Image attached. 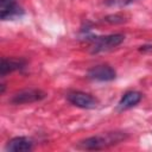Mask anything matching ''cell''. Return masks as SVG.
Returning <instances> with one entry per match:
<instances>
[{
  "label": "cell",
  "instance_id": "4",
  "mask_svg": "<svg viewBox=\"0 0 152 152\" xmlns=\"http://www.w3.org/2000/svg\"><path fill=\"white\" fill-rule=\"evenodd\" d=\"M88 76L95 81H112L115 78V70L108 65H96L88 71Z\"/></svg>",
  "mask_w": 152,
  "mask_h": 152
},
{
  "label": "cell",
  "instance_id": "2",
  "mask_svg": "<svg viewBox=\"0 0 152 152\" xmlns=\"http://www.w3.org/2000/svg\"><path fill=\"white\" fill-rule=\"evenodd\" d=\"M124 36L122 34H109V36H103V37H96L94 39V44L91 45V52L97 53L101 51H107L113 48H116L124 42Z\"/></svg>",
  "mask_w": 152,
  "mask_h": 152
},
{
  "label": "cell",
  "instance_id": "6",
  "mask_svg": "<svg viewBox=\"0 0 152 152\" xmlns=\"http://www.w3.org/2000/svg\"><path fill=\"white\" fill-rule=\"evenodd\" d=\"M23 14V10L17 5L15 0H1L0 17L2 20L14 19Z\"/></svg>",
  "mask_w": 152,
  "mask_h": 152
},
{
  "label": "cell",
  "instance_id": "3",
  "mask_svg": "<svg viewBox=\"0 0 152 152\" xmlns=\"http://www.w3.org/2000/svg\"><path fill=\"white\" fill-rule=\"evenodd\" d=\"M66 97L70 103H72L76 107L83 108V109H93L97 106V100L87 93L74 91V93L68 94Z\"/></svg>",
  "mask_w": 152,
  "mask_h": 152
},
{
  "label": "cell",
  "instance_id": "10",
  "mask_svg": "<svg viewBox=\"0 0 152 152\" xmlns=\"http://www.w3.org/2000/svg\"><path fill=\"white\" fill-rule=\"evenodd\" d=\"M134 0H108V5L112 6H125L129 2H132Z\"/></svg>",
  "mask_w": 152,
  "mask_h": 152
},
{
  "label": "cell",
  "instance_id": "7",
  "mask_svg": "<svg viewBox=\"0 0 152 152\" xmlns=\"http://www.w3.org/2000/svg\"><path fill=\"white\" fill-rule=\"evenodd\" d=\"M32 140L26 138V137H17V138H13L11 139L5 150L6 151H10V152H25V151H30L32 150Z\"/></svg>",
  "mask_w": 152,
  "mask_h": 152
},
{
  "label": "cell",
  "instance_id": "8",
  "mask_svg": "<svg viewBox=\"0 0 152 152\" xmlns=\"http://www.w3.org/2000/svg\"><path fill=\"white\" fill-rule=\"evenodd\" d=\"M141 100V94L138 93V91H128L126 93L121 100L119 101L118 103V109L119 110H125V109H128L133 106H135L137 103H139Z\"/></svg>",
  "mask_w": 152,
  "mask_h": 152
},
{
  "label": "cell",
  "instance_id": "1",
  "mask_svg": "<svg viewBox=\"0 0 152 152\" xmlns=\"http://www.w3.org/2000/svg\"><path fill=\"white\" fill-rule=\"evenodd\" d=\"M124 137L120 133H107L103 135H96L88 138L80 142V147L86 150H101L103 147L110 146L113 144H118L121 141Z\"/></svg>",
  "mask_w": 152,
  "mask_h": 152
},
{
  "label": "cell",
  "instance_id": "9",
  "mask_svg": "<svg viewBox=\"0 0 152 152\" xmlns=\"http://www.w3.org/2000/svg\"><path fill=\"white\" fill-rule=\"evenodd\" d=\"M23 65H24V61H21V59H13V58L7 59V58H2L1 66H0V69H1V71H0L1 72V76H5L6 74L12 72L14 70L21 69Z\"/></svg>",
  "mask_w": 152,
  "mask_h": 152
},
{
  "label": "cell",
  "instance_id": "5",
  "mask_svg": "<svg viewBox=\"0 0 152 152\" xmlns=\"http://www.w3.org/2000/svg\"><path fill=\"white\" fill-rule=\"evenodd\" d=\"M45 96V94L40 90L37 89H27V90H23L19 91L18 94H15L12 97V102L15 104H21V103H31V102H36L42 100Z\"/></svg>",
  "mask_w": 152,
  "mask_h": 152
}]
</instances>
